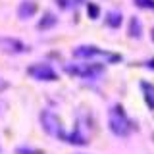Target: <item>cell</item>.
<instances>
[{"instance_id":"cell-3","label":"cell","mask_w":154,"mask_h":154,"mask_svg":"<svg viewBox=\"0 0 154 154\" xmlns=\"http://www.w3.org/2000/svg\"><path fill=\"white\" fill-rule=\"evenodd\" d=\"M33 12H35V4H29V6H23L19 10V14H23V17H29Z\"/></svg>"},{"instance_id":"cell-4","label":"cell","mask_w":154,"mask_h":154,"mask_svg":"<svg viewBox=\"0 0 154 154\" xmlns=\"http://www.w3.org/2000/svg\"><path fill=\"white\" fill-rule=\"evenodd\" d=\"M110 25H116V27H118L119 25V16H118V14H116V17H110Z\"/></svg>"},{"instance_id":"cell-1","label":"cell","mask_w":154,"mask_h":154,"mask_svg":"<svg viewBox=\"0 0 154 154\" xmlns=\"http://www.w3.org/2000/svg\"><path fill=\"white\" fill-rule=\"evenodd\" d=\"M112 131L114 133H118V135H127V131H129V125H127V122L122 118V114L119 116H114L112 114Z\"/></svg>"},{"instance_id":"cell-2","label":"cell","mask_w":154,"mask_h":154,"mask_svg":"<svg viewBox=\"0 0 154 154\" xmlns=\"http://www.w3.org/2000/svg\"><path fill=\"white\" fill-rule=\"evenodd\" d=\"M31 73L38 77V79H56V73L50 69V67H46V66H35V67H31Z\"/></svg>"},{"instance_id":"cell-5","label":"cell","mask_w":154,"mask_h":154,"mask_svg":"<svg viewBox=\"0 0 154 154\" xmlns=\"http://www.w3.org/2000/svg\"><path fill=\"white\" fill-rule=\"evenodd\" d=\"M4 87H6V83H4V81H0V89H4Z\"/></svg>"}]
</instances>
